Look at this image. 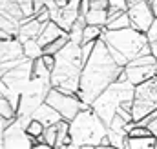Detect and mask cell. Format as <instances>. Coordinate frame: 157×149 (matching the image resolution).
Instances as JSON below:
<instances>
[{"mask_svg":"<svg viewBox=\"0 0 157 149\" xmlns=\"http://www.w3.org/2000/svg\"><path fill=\"white\" fill-rule=\"evenodd\" d=\"M122 71L124 67H121L113 60L108 45L104 44L102 38H99L95 42V49L91 56L84 64V69L80 74V89L77 96L86 106H91V102L102 91H106L113 82H117L119 74Z\"/></svg>","mask_w":157,"mask_h":149,"instance_id":"6da1fadb","label":"cell"},{"mask_svg":"<svg viewBox=\"0 0 157 149\" xmlns=\"http://www.w3.org/2000/svg\"><path fill=\"white\" fill-rule=\"evenodd\" d=\"M84 69L80 45L68 42V45L55 55V67L51 71V85L62 93L77 95L80 89V74Z\"/></svg>","mask_w":157,"mask_h":149,"instance_id":"7a4b0ae2","label":"cell"},{"mask_svg":"<svg viewBox=\"0 0 157 149\" xmlns=\"http://www.w3.org/2000/svg\"><path fill=\"white\" fill-rule=\"evenodd\" d=\"M102 40L110 49V55L113 56V60L117 62L121 67H126L128 62L150 55V42L144 33L128 27V29H121V31H108L104 29Z\"/></svg>","mask_w":157,"mask_h":149,"instance_id":"3957f363","label":"cell"},{"mask_svg":"<svg viewBox=\"0 0 157 149\" xmlns=\"http://www.w3.org/2000/svg\"><path fill=\"white\" fill-rule=\"evenodd\" d=\"M110 133L108 125L99 118L91 107H86L70 122V138L71 146L82 149L101 147L102 138Z\"/></svg>","mask_w":157,"mask_h":149,"instance_id":"277c9868","label":"cell"},{"mask_svg":"<svg viewBox=\"0 0 157 149\" xmlns=\"http://www.w3.org/2000/svg\"><path fill=\"white\" fill-rule=\"evenodd\" d=\"M133 95H135V85L126 82H113L106 91H102L93 102H91V109L99 114V118L108 125L113 116L117 114L119 107L126 102H133Z\"/></svg>","mask_w":157,"mask_h":149,"instance_id":"5b68a950","label":"cell"},{"mask_svg":"<svg viewBox=\"0 0 157 149\" xmlns=\"http://www.w3.org/2000/svg\"><path fill=\"white\" fill-rule=\"evenodd\" d=\"M51 78H37L33 76L31 82L28 84V87L24 89V93L20 95V104L17 109V116H31L37 107H40L46 98L48 93L51 91Z\"/></svg>","mask_w":157,"mask_h":149,"instance_id":"8992f818","label":"cell"},{"mask_svg":"<svg viewBox=\"0 0 157 149\" xmlns=\"http://www.w3.org/2000/svg\"><path fill=\"white\" fill-rule=\"evenodd\" d=\"M157 111V78H150L139 85H135V95H133V106L132 114L133 122H139L146 118L148 114Z\"/></svg>","mask_w":157,"mask_h":149,"instance_id":"52a82bcc","label":"cell"},{"mask_svg":"<svg viewBox=\"0 0 157 149\" xmlns=\"http://www.w3.org/2000/svg\"><path fill=\"white\" fill-rule=\"evenodd\" d=\"M46 104H49L55 111L59 113L64 120L71 122L78 113L90 106H86L77 95H68V93H62L55 87H51V91L48 93V98H46Z\"/></svg>","mask_w":157,"mask_h":149,"instance_id":"ba28073f","label":"cell"},{"mask_svg":"<svg viewBox=\"0 0 157 149\" xmlns=\"http://www.w3.org/2000/svg\"><path fill=\"white\" fill-rule=\"evenodd\" d=\"M35 142L20 125L17 116L9 122L6 135H4V149H33Z\"/></svg>","mask_w":157,"mask_h":149,"instance_id":"9c48e42d","label":"cell"},{"mask_svg":"<svg viewBox=\"0 0 157 149\" xmlns=\"http://www.w3.org/2000/svg\"><path fill=\"white\" fill-rule=\"evenodd\" d=\"M128 16H130L132 27L137 29V31H141V33H146L148 27L152 26V22L155 20V15L152 11L150 0H144V2L130 5L128 7Z\"/></svg>","mask_w":157,"mask_h":149,"instance_id":"30bf717a","label":"cell"},{"mask_svg":"<svg viewBox=\"0 0 157 149\" xmlns=\"http://www.w3.org/2000/svg\"><path fill=\"white\" fill-rule=\"evenodd\" d=\"M80 0H70V4L62 9H53L51 13V22H55L64 33H70V29L73 27V24L80 16Z\"/></svg>","mask_w":157,"mask_h":149,"instance_id":"8fae6325","label":"cell"},{"mask_svg":"<svg viewBox=\"0 0 157 149\" xmlns=\"http://www.w3.org/2000/svg\"><path fill=\"white\" fill-rule=\"evenodd\" d=\"M124 73H126V78H128L130 84L139 85V84L155 76L157 64H148V66H132V64H128L124 67Z\"/></svg>","mask_w":157,"mask_h":149,"instance_id":"7c38bea8","label":"cell"},{"mask_svg":"<svg viewBox=\"0 0 157 149\" xmlns=\"http://www.w3.org/2000/svg\"><path fill=\"white\" fill-rule=\"evenodd\" d=\"M18 58H24L22 42L18 38L0 40V64L9 62V60H18Z\"/></svg>","mask_w":157,"mask_h":149,"instance_id":"4fadbf2b","label":"cell"},{"mask_svg":"<svg viewBox=\"0 0 157 149\" xmlns=\"http://www.w3.org/2000/svg\"><path fill=\"white\" fill-rule=\"evenodd\" d=\"M31 116H33V120H39L44 127L57 125L59 122H62V120H64V118H62L59 113L55 111V109H53L49 104H46V102H44L40 107H37V109H35V113H33Z\"/></svg>","mask_w":157,"mask_h":149,"instance_id":"5bb4252c","label":"cell"},{"mask_svg":"<svg viewBox=\"0 0 157 149\" xmlns=\"http://www.w3.org/2000/svg\"><path fill=\"white\" fill-rule=\"evenodd\" d=\"M42 24H40L39 20L35 18V16H29V18H24L22 22H20V31H18V35L17 38L24 44L26 40H31V38H39L40 31H42Z\"/></svg>","mask_w":157,"mask_h":149,"instance_id":"9a60e30c","label":"cell"},{"mask_svg":"<svg viewBox=\"0 0 157 149\" xmlns=\"http://www.w3.org/2000/svg\"><path fill=\"white\" fill-rule=\"evenodd\" d=\"M62 35H66L55 22H48V24H44V27H42V31H40L39 38H37V42H39L42 47H46L48 44H51V42H55L57 38H60Z\"/></svg>","mask_w":157,"mask_h":149,"instance_id":"2e32d148","label":"cell"},{"mask_svg":"<svg viewBox=\"0 0 157 149\" xmlns=\"http://www.w3.org/2000/svg\"><path fill=\"white\" fill-rule=\"evenodd\" d=\"M0 13L9 16V18H15L18 22L24 20V13H22V7L17 0H0Z\"/></svg>","mask_w":157,"mask_h":149,"instance_id":"e0dca14e","label":"cell"},{"mask_svg":"<svg viewBox=\"0 0 157 149\" xmlns=\"http://www.w3.org/2000/svg\"><path fill=\"white\" fill-rule=\"evenodd\" d=\"M84 18H86L88 26H99V27H106V24L110 20L108 9H90Z\"/></svg>","mask_w":157,"mask_h":149,"instance_id":"ac0fdd59","label":"cell"},{"mask_svg":"<svg viewBox=\"0 0 157 149\" xmlns=\"http://www.w3.org/2000/svg\"><path fill=\"white\" fill-rule=\"evenodd\" d=\"M66 146H71V138H70V122L68 120H62L57 124V147H66Z\"/></svg>","mask_w":157,"mask_h":149,"instance_id":"d6986e66","label":"cell"},{"mask_svg":"<svg viewBox=\"0 0 157 149\" xmlns=\"http://www.w3.org/2000/svg\"><path fill=\"white\" fill-rule=\"evenodd\" d=\"M22 51H24V58H28V60H37L42 56V45L37 42V38L26 40L22 44Z\"/></svg>","mask_w":157,"mask_h":149,"instance_id":"ffe728a7","label":"cell"},{"mask_svg":"<svg viewBox=\"0 0 157 149\" xmlns=\"http://www.w3.org/2000/svg\"><path fill=\"white\" fill-rule=\"evenodd\" d=\"M128 27H132V22H130L128 11H126V13H122V15H119V16L110 18L104 29H108V31H121V29H128Z\"/></svg>","mask_w":157,"mask_h":149,"instance_id":"44dd1931","label":"cell"},{"mask_svg":"<svg viewBox=\"0 0 157 149\" xmlns=\"http://www.w3.org/2000/svg\"><path fill=\"white\" fill-rule=\"evenodd\" d=\"M86 18L84 16H78V20L73 24V27L70 29V33H68V37H70V42H73V44H82V37H84V29H86Z\"/></svg>","mask_w":157,"mask_h":149,"instance_id":"7402d4cb","label":"cell"},{"mask_svg":"<svg viewBox=\"0 0 157 149\" xmlns=\"http://www.w3.org/2000/svg\"><path fill=\"white\" fill-rule=\"evenodd\" d=\"M0 31H6L7 35L17 37L18 31H20V22L15 20V18H9V16H6V15L0 13Z\"/></svg>","mask_w":157,"mask_h":149,"instance_id":"603a6c76","label":"cell"},{"mask_svg":"<svg viewBox=\"0 0 157 149\" xmlns=\"http://www.w3.org/2000/svg\"><path fill=\"white\" fill-rule=\"evenodd\" d=\"M68 42H70V37H68V33L66 35H62L60 38H57L55 42H51V44H48L46 47H42V55H59L66 45H68Z\"/></svg>","mask_w":157,"mask_h":149,"instance_id":"cb8c5ba5","label":"cell"},{"mask_svg":"<svg viewBox=\"0 0 157 149\" xmlns=\"http://www.w3.org/2000/svg\"><path fill=\"white\" fill-rule=\"evenodd\" d=\"M157 138L155 136H146V138H128L126 149H155Z\"/></svg>","mask_w":157,"mask_h":149,"instance_id":"d4e9b609","label":"cell"},{"mask_svg":"<svg viewBox=\"0 0 157 149\" xmlns=\"http://www.w3.org/2000/svg\"><path fill=\"white\" fill-rule=\"evenodd\" d=\"M110 5H108V16L113 18V16H119L122 13L128 11V0H108Z\"/></svg>","mask_w":157,"mask_h":149,"instance_id":"484cf974","label":"cell"},{"mask_svg":"<svg viewBox=\"0 0 157 149\" xmlns=\"http://www.w3.org/2000/svg\"><path fill=\"white\" fill-rule=\"evenodd\" d=\"M104 33V27H99V26H86L84 29V37H82V44L86 42H97L99 38L102 37ZM80 44V45H82Z\"/></svg>","mask_w":157,"mask_h":149,"instance_id":"4316f807","label":"cell"},{"mask_svg":"<svg viewBox=\"0 0 157 149\" xmlns=\"http://www.w3.org/2000/svg\"><path fill=\"white\" fill-rule=\"evenodd\" d=\"M126 127H128V122H124L119 114H115V116H113V120L108 124V129H110L112 133H115V135H124V136H128Z\"/></svg>","mask_w":157,"mask_h":149,"instance_id":"83f0119b","label":"cell"},{"mask_svg":"<svg viewBox=\"0 0 157 149\" xmlns=\"http://www.w3.org/2000/svg\"><path fill=\"white\" fill-rule=\"evenodd\" d=\"M33 76H37V78H51V71L44 66L42 56L33 60Z\"/></svg>","mask_w":157,"mask_h":149,"instance_id":"f1b7e54d","label":"cell"},{"mask_svg":"<svg viewBox=\"0 0 157 149\" xmlns=\"http://www.w3.org/2000/svg\"><path fill=\"white\" fill-rule=\"evenodd\" d=\"M44 131H46V127L40 124L39 120H31V122H29V125L26 127V133H28L31 138H39V136H42V135H44Z\"/></svg>","mask_w":157,"mask_h":149,"instance_id":"f546056e","label":"cell"},{"mask_svg":"<svg viewBox=\"0 0 157 149\" xmlns=\"http://www.w3.org/2000/svg\"><path fill=\"white\" fill-rule=\"evenodd\" d=\"M44 144L46 146H49V147L55 149L57 146V125H49V127H46V131H44Z\"/></svg>","mask_w":157,"mask_h":149,"instance_id":"4dcf8cb0","label":"cell"},{"mask_svg":"<svg viewBox=\"0 0 157 149\" xmlns=\"http://www.w3.org/2000/svg\"><path fill=\"white\" fill-rule=\"evenodd\" d=\"M108 136H110V142H112V147L115 149H126L128 146V136H124V135H115V133H108Z\"/></svg>","mask_w":157,"mask_h":149,"instance_id":"1f68e13d","label":"cell"},{"mask_svg":"<svg viewBox=\"0 0 157 149\" xmlns=\"http://www.w3.org/2000/svg\"><path fill=\"white\" fill-rule=\"evenodd\" d=\"M93 49H95V42H86V44L80 45V53H82V62H84V64H86L88 58L91 56Z\"/></svg>","mask_w":157,"mask_h":149,"instance_id":"d6a6232c","label":"cell"},{"mask_svg":"<svg viewBox=\"0 0 157 149\" xmlns=\"http://www.w3.org/2000/svg\"><path fill=\"white\" fill-rule=\"evenodd\" d=\"M22 7V13H24V18H29V16H35L33 15V0H17Z\"/></svg>","mask_w":157,"mask_h":149,"instance_id":"836d02e7","label":"cell"},{"mask_svg":"<svg viewBox=\"0 0 157 149\" xmlns=\"http://www.w3.org/2000/svg\"><path fill=\"white\" fill-rule=\"evenodd\" d=\"M144 35H146V38H148V42H155L157 40V18L152 22V26L148 27V31H146Z\"/></svg>","mask_w":157,"mask_h":149,"instance_id":"e575fe53","label":"cell"},{"mask_svg":"<svg viewBox=\"0 0 157 149\" xmlns=\"http://www.w3.org/2000/svg\"><path fill=\"white\" fill-rule=\"evenodd\" d=\"M108 0H90V9H108Z\"/></svg>","mask_w":157,"mask_h":149,"instance_id":"d590c367","label":"cell"},{"mask_svg":"<svg viewBox=\"0 0 157 149\" xmlns=\"http://www.w3.org/2000/svg\"><path fill=\"white\" fill-rule=\"evenodd\" d=\"M9 122H11V120L0 118V149H4V135H6V129H7Z\"/></svg>","mask_w":157,"mask_h":149,"instance_id":"8d00e7d4","label":"cell"},{"mask_svg":"<svg viewBox=\"0 0 157 149\" xmlns=\"http://www.w3.org/2000/svg\"><path fill=\"white\" fill-rule=\"evenodd\" d=\"M42 62L49 71H53V67H55V56L53 55H42Z\"/></svg>","mask_w":157,"mask_h":149,"instance_id":"74e56055","label":"cell"},{"mask_svg":"<svg viewBox=\"0 0 157 149\" xmlns=\"http://www.w3.org/2000/svg\"><path fill=\"white\" fill-rule=\"evenodd\" d=\"M44 9H46V0H33V15L35 16L42 13Z\"/></svg>","mask_w":157,"mask_h":149,"instance_id":"f35d334b","label":"cell"},{"mask_svg":"<svg viewBox=\"0 0 157 149\" xmlns=\"http://www.w3.org/2000/svg\"><path fill=\"white\" fill-rule=\"evenodd\" d=\"M80 16H86V13L90 11V0H80Z\"/></svg>","mask_w":157,"mask_h":149,"instance_id":"ab89813d","label":"cell"},{"mask_svg":"<svg viewBox=\"0 0 157 149\" xmlns=\"http://www.w3.org/2000/svg\"><path fill=\"white\" fill-rule=\"evenodd\" d=\"M154 116H155V118H154V120H152V122L148 124V129L152 131V135H154V136L157 138V111L154 113Z\"/></svg>","mask_w":157,"mask_h":149,"instance_id":"60d3db41","label":"cell"},{"mask_svg":"<svg viewBox=\"0 0 157 149\" xmlns=\"http://www.w3.org/2000/svg\"><path fill=\"white\" fill-rule=\"evenodd\" d=\"M150 55L157 60V40L155 42H150Z\"/></svg>","mask_w":157,"mask_h":149,"instance_id":"b9f144b4","label":"cell"},{"mask_svg":"<svg viewBox=\"0 0 157 149\" xmlns=\"http://www.w3.org/2000/svg\"><path fill=\"white\" fill-rule=\"evenodd\" d=\"M70 4V0H55V5H57V9H62V7H66Z\"/></svg>","mask_w":157,"mask_h":149,"instance_id":"7bdbcfd3","label":"cell"},{"mask_svg":"<svg viewBox=\"0 0 157 149\" xmlns=\"http://www.w3.org/2000/svg\"><path fill=\"white\" fill-rule=\"evenodd\" d=\"M150 5H152V11H154V15L157 18V0H150Z\"/></svg>","mask_w":157,"mask_h":149,"instance_id":"ee69618b","label":"cell"},{"mask_svg":"<svg viewBox=\"0 0 157 149\" xmlns=\"http://www.w3.org/2000/svg\"><path fill=\"white\" fill-rule=\"evenodd\" d=\"M95 149H115V147H95Z\"/></svg>","mask_w":157,"mask_h":149,"instance_id":"f6af8a7d","label":"cell"},{"mask_svg":"<svg viewBox=\"0 0 157 149\" xmlns=\"http://www.w3.org/2000/svg\"><path fill=\"white\" fill-rule=\"evenodd\" d=\"M57 149H70V146H66V147H57Z\"/></svg>","mask_w":157,"mask_h":149,"instance_id":"bcb514c9","label":"cell"}]
</instances>
